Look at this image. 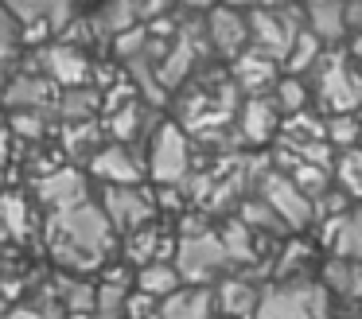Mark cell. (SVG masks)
Returning <instances> with one entry per match:
<instances>
[{
	"label": "cell",
	"mask_w": 362,
	"mask_h": 319,
	"mask_svg": "<svg viewBox=\"0 0 362 319\" xmlns=\"http://www.w3.org/2000/svg\"><path fill=\"white\" fill-rule=\"evenodd\" d=\"M113 226L105 218L102 202H82L74 210H59L47 218V249L55 265L71 272H90L110 257L113 249Z\"/></svg>",
	"instance_id": "6da1fadb"
},
{
	"label": "cell",
	"mask_w": 362,
	"mask_h": 319,
	"mask_svg": "<svg viewBox=\"0 0 362 319\" xmlns=\"http://www.w3.org/2000/svg\"><path fill=\"white\" fill-rule=\"evenodd\" d=\"M312 93L331 117H354V109H362V74L354 66L351 51H323V59L312 66Z\"/></svg>",
	"instance_id": "7a4b0ae2"
},
{
	"label": "cell",
	"mask_w": 362,
	"mask_h": 319,
	"mask_svg": "<svg viewBox=\"0 0 362 319\" xmlns=\"http://www.w3.org/2000/svg\"><path fill=\"white\" fill-rule=\"evenodd\" d=\"M331 292L320 280H281L265 288L253 319H327Z\"/></svg>",
	"instance_id": "3957f363"
},
{
	"label": "cell",
	"mask_w": 362,
	"mask_h": 319,
	"mask_svg": "<svg viewBox=\"0 0 362 319\" xmlns=\"http://www.w3.org/2000/svg\"><path fill=\"white\" fill-rule=\"evenodd\" d=\"M250 47L273 62H288L292 43L304 31V8H250Z\"/></svg>",
	"instance_id": "277c9868"
},
{
	"label": "cell",
	"mask_w": 362,
	"mask_h": 319,
	"mask_svg": "<svg viewBox=\"0 0 362 319\" xmlns=\"http://www.w3.org/2000/svg\"><path fill=\"white\" fill-rule=\"evenodd\" d=\"M175 269L183 277V288H206L222 269H230L226 245L218 233H195V238L175 241Z\"/></svg>",
	"instance_id": "5b68a950"
},
{
	"label": "cell",
	"mask_w": 362,
	"mask_h": 319,
	"mask_svg": "<svg viewBox=\"0 0 362 319\" xmlns=\"http://www.w3.org/2000/svg\"><path fill=\"white\" fill-rule=\"evenodd\" d=\"M191 168V152H187V137L180 124H160L148 140V175L160 187H180L187 179Z\"/></svg>",
	"instance_id": "8992f818"
},
{
	"label": "cell",
	"mask_w": 362,
	"mask_h": 319,
	"mask_svg": "<svg viewBox=\"0 0 362 319\" xmlns=\"http://www.w3.org/2000/svg\"><path fill=\"white\" fill-rule=\"evenodd\" d=\"M257 199L269 202L273 214L281 218L288 230H304V226L315 222V207L296 191V183H292L284 171H273V168L261 171V175H257Z\"/></svg>",
	"instance_id": "52a82bcc"
},
{
	"label": "cell",
	"mask_w": 362,
	"mask_h": 319,
	"mask_svg": "<svg viewBox=\"0 0 362 319\" xmlns=\"http://www.w3.org/2000/svg\"><path fill=\"white\" fill-rule=\"evenodd\" d=\"M102 210H105L113 230L133 238L136 230H144V226L156 218V199H152L144 187H105Z\"/></svg>",
	"instance_id": "ba28073f"
},
{
	"label": "cell",
	"mask_w": 362,
	"mask_h": 319,
	"mask_svg": "<svg viewBox=\"0 0 362 319\" xmlns=\"http://www.w3.org/2000/svg\"><path fill=\"white\" fill-rule=\"evenodd\" d=\"M35 199H40L51 214L74 210V207H82V202H90V183L78 168H55L35 183Z\"/></svg>",
	"instance_id": "9c48e42d"
},
{
	"label": "cell",
	"mask_w": 362,
	"mask_h": 319,
	"mask_svg": "<svg viewBox=\"0 0 362 319\" xmlns=\"http://www.w3.org/2000/svg\"><path fill=\"white\" fill-rule=\"evenodd\" d=\"M206 39L203 31L195 28V23H183L180 31H175L172 47H164V62H160V86H180L183 78L195 70V62L203 59L199 51H206Z\"/></svg>",
	"instance_id": "30bf717a"
},
{
	"label": "cell",
	"mask_w": 362,
	"mask_h": 319,
	"mask_svg": "<svg viewBox=\"0 0 362 319\" xmlns=\"http://www.w3.org/2000/svg\"><path fill=\"white\" fill-rule=\"evenodd\" d=\"M206 43H211V51L226 54V59H242L250 51V20H245V12L214 8L206 16Z\"/></svg>",
	"instance_id": "8fae6325"
},
{
	"label": "cell",
	"mask_w": 362,
	"mask_h": 319,
	"mask_svg": "<svg viewBox=\"0 0 362 319\" xmlns=\"http://www.w3.org/2000/svg\"><path fill=\"white\" fill-rule=\"evenodd\" d=\"M40 70L55 86H63V90H78V86L90 82V59H86V51L66 47V43L43 47V51H40Z\"/></svg>",
	"instance_id": "7c38bea8"
},
{
	"label": "cell",
	"mask_w": 362,
	"mask_h": 319,
	"mask_svg": "<svg viewBox=\"0 0 362 319\" xmlns=\"http://www.w3.org/2000/svg\"><path fill=\"white\" fill-rule=\"evenodd\" d=\"M90 171L98 179H105V187H141V175L148 171V163H141L129 144H105L102 152L90 160Z\"/></svg>",
	"instance_id": "4fadbf2b"
},
{
	"label": "cell",
	"mask_w": 362,
	"mask_h": 319,
	"mask_svg": "<svg viewBox=\"0 0 362 319\" xmlns=\"http://www.w3.org/2000/svg\"><path fill=\"white\" fill-rule=\"evenodd\" d=\"M281 124H284V117L269 93L265 98H245L242 109H238V129H242V137L250 144H265L269 137L281 132Z\"/></svg>",
	"instance_id": "5bb4252c"
},
{
	"label": "cell",
	"mask_w": 362,
	"mask_h": 319,
	"mask_svg": "<svg viewBox=\"0 0 362 319\" xmlns=\"http://www.w3.org/2000/svg\"><path fill=\"white\" fill-rule=\"evenodd\" d=\"M4 101H8L16 113H28V109H55L59 98H55V82H51L43 70H32V74L8 78Z\"/></svg>",
	"instance_id": "9a60e30c"
},
{
	"label": "cell",
	"mask_w": 362,
	"mask_h": 319,
	"mask_svg": "<svg viewBox=\"0 0 362 319\" xmlns=\"http://www.w3.org/2000/svg\"><path fill=\"white\" fill-rule=\"evenodd\" d=\"M304 28L312 31L320 43H343L351 35V8L335 4V0H323V4H308L304 8Z\"/></svg>",
	"instance_id": "2e32d148"
},
{
	"label": "cell",
	"mask_w": 362,
	"mask_h": 319,
	"mask_svg": "<svg viewBox=\"0 0 362 319\" xmlns=\"http://www.w3.org/2000/svg\"><path fill=\"white\" fill-rule=\"evenodd\" d=\"M281 62L265 59L261 51H245L242 59H234V86H242L250 98H265V90H276V82H281Z\"/></svg>",
	"instance_id": "e0dca14e"
},
{
	"label": "cell",
	"mask_w": 362,
	"mask_h": 319,
	"mask_svg": "<svg viewBox=\"0 0 362 319\" xmlns=\"http://www.w3.org/2000/svg\"><path fill=\"white\" fill-rule=\"evenodd\" d=\"M218 303H214L211 288H180L175 296L156 303V315L152 319H214Z\"/></svg>",
	"instance_id": "ac0fdd59"
},
{
	"label": "cell",
	"mask_w": 362,
	"mask_h": 319,
	"mask_svg": "<svg viewBox=\"0 0 362 319\" xmlns=\"http://www.w3.org/2000/svg\"><path fill=\"white\" fill-rule=\"evenodd\" d=\"M214 303L226 319H253L257 315V303H261V292L250 284L245 277H226L214 292Z\"/></svg>",
	"instance_id": "d6986e66"
},
{
	"label": "cell",
	"mask_w": 362,
	"mask_h": 319,
	"mask_svg": "<svg viewBox=\"0 0 362 319\" xmlns=\"http://www.w3.org/2000/svg\"><path fill=\"white\" fill-rule=\"evenodd\" d=\"M276 160H281V171L292 179V183H296V191L304 195V199L312 202V207H315V202H320L327 191H335V187H331V168L300 163V160H288V156H276Z\"/></svg>",
	"instance_id": "ffe728a7"
},
{
	"label": "cell",
	"mask_w": 362,
	"mask_h": 319,
	"mask_svg": "<svg viewBox=\"0 0 362 319\" xmlns=\"http://www.w3.org/2000/svg\"><path fill=\"white\" fill-rule=\"evenodd\" d=\"M323 288L339 300H351L358 303L362 300V265L358 261H346V257H331L323 265Z\"/></svg>",
	"instance_id": "44dd1931"
},
{
	"label": "cell",
	"mask_w": 362,
	"mask_h": 319,
	"mask_svg": "<svg viewBox=\"0 0 362 319\" xmlns=\"http://www.w3.org/2000/svg\"><path fill=\"white\" fill-rule=\"evenodd\" d=\"M183 288V277L175 269V261H156V265H144L136 269V292L152 296V300H168Z\"/></svg>",
	"instance_id": "7402d4cb"
},
{
	"label": "cell",
	"mask_w": 362,
	"mask_h": 319,
	"mask_svg": "<svg viewBox=\"0 0 362 319\" xmlns=\"http://www.w3.org/2000/svg\"><path fill=\"white\" fill-rule=\"evenodd\" d=\"M59 117H63L66 124H86L94 121V113L102 109V93L94 90V86H78V90H63L55 101Z\"/></svg>",
	"instance_id": "603a6c76"
},
{
	"label": "cell",
	"mask_w": 362,
	"mask_h": 319,
	"mask_svg": "<svg viewBox=\"0 0 362 319\" xmlns=\"http://www.w3.org/2000/svg\"><path fill=\"white\" fill-rule=\"evenodd\" d=\"M222 245H226V257H230V265H253L261 257V245H257V233L250 230V226L242 222V218H234V222H226L222 226Z\"/></svg>",
	"instance_id": "cb8c5ba5"
},
{
	"label": "cell",
	"mask_w": 362,
	"mask_h": 319,
	"mask_svg": "<svg viewBox=\"0 0 362 319\" xmlns=\"http://www.w3.org/2000/svg\"><path fill=\"white\" fill-rule=\"evenodd\" d=\"M0 230L8 233V241H24L32 233V207L24 195H0Z\"/></svg>",
	"instance_id": "d4e9b609"
},
{
	"label": "cell",
	"mask_w": 362,
	"mask_h": 319,
	"mask_svg": "<svg viewBox=\"0 0 362 319\" xmlns=\"http://www.w3.org/2000/svg\"><path fill=\"white\" fill-rule=\"evenodd\" d=\"M148 117H152L148 105H141V101H129L125 109L110 113V132L117 137V144H129V140H136V137H144V132H148V124H152Z\"/></svg>",
	"instance_id": "484cf974"
},
{
	"label": "cell",
	"mask_w": 362,
	"mask_h": 319,
	"mask_svg": "<svg viewBox=\"0 0 362 319\" xmlns=\"http://www.w3.org/2000/svg\"><path fill=\"white\" fill-rule=\"evenodd\" d=\"M327 238H331L335 257H346V261H358L362 265V207L351 210V214H346L343 222L327 233Z\"/></svg>",
	"instance_id": "4316f807"
},
{
	"label": "cell",
	"mask_w": 362,
	"mask_h": 319,
	"mask_svg": "<svg viewBox=\"0 0 362 319\" xmlns=\"http://www.w3.org/2000/svg\"><path fill=\"white\" fill-rule=\"evenodd\" d=\"M125 257L129 261H136L144 269V265H156L168 257V238L160 230H152V226H144V230H136L133 238H129L125 245Z\"/></svg>",
	"instance_id": "83f0119b"
},
{
	"label": "cell",
	"mask_w": 362,
	"mask_h": 319,
	"mask_svg": "<svg viewBox=\"0 0 362 319\" xmlns=\"http://www.w3.org/2000/svg\"><path fill=\"white\" fill-rule=\"evenodd\" d=\"M331 179H335V187L346 199H362V148L339 152L335 168H331Z\"/></svg>",
	"instance_id": "f1b7e54d"
},
{
	"label": "cell",
	"mask_w": 362,
	"mask_h": 319,
	"mask_svg": "<svg viewBox=\"0 0 362 319\" xmlns=\"http://www.w3.org/2000/svg\"><path fill=\"white\" fill-rule=\"evenodd\" d=\"M238 218H242V222L250 226L257 238H261V233H269V230H273V233H288V226H284L281 218L273 214V207H269V202H261V199H245L242 202V214H238Z\"/></svg>",
	"instance_id": "f546056e"
},
{
	"label": "cell",
	"mask_w": 362,
	"mask_h": 319,
	"mask_svg": "<svg viewBox=\"0 0 362 319\" xmlns=\"http://www.w3.org/2000/svg\"><path fill=\"white\" fill-rule=\"evenodd\" d=\"M273 101H276V109H281V117H296V113H304V105H308V86H304V78H281L276 82V90H273Z\"/></svg>",
	"instance_id": "4dcf8cb0"
},
{
	"label": "cell",
	"mask_w": 362,
	"mask_h": 319,
	"mask_svg": "<svg viewBox=\"0 0 362 319\" xmlns=\"http://www.w3.org/2000/svg\"><path fill=\"white\" fill-rule=\"evenodd\" d=\"M308 261H312V245L308 241H288L276 261V277L281 280H308Z\"/></svg>",
	"instance_id": "1f68e13d"
},
{
	"label": "cell",
	"mask_w": 362,
	"mask_h": 319,
	"mask_svg": "<svg viewBox=\"0 0 362 319\" xmlns=\"http://www.w3.org/2000/svg\"><path fill=\"white\" fill-rule=\"evenodd\" d=\"M362 140V121L358 117H327V144L339 152H351Z\"/></svg>",
	"instance_id": "d6a6232c"
},
{
	"label": "cell",
	"mask_w": 362,
	"mask_h": 319,
	"mask_svg": "<svg viewBox=\"0 0 362 319\" xmlns=\"http://www.w3.org/2000/svg\"><path fill=\"white\" fill-rule=\"evenodd\" d=\"M47 113H51V109H28V113H12V121H8L12 137H28V140L43 137V132H47Z\"/></svg>",
	"instance_id": "836d02e7"
},
{
	"label": "cell",
	"mask_w": 362,
	"mask_h": 319,
	"mask_svg": "<svg viewBox=\"0 0 362 319\" xmlns=\"http://www.w3.org/2000/svg\"><path fill=\"white\" fill-rule=\"evenodd\" d=\"M98 121H86V124H71V132H66V152H90V160H94L102 148H98Z\"/></svg>",
	"instance_id": "e575fe53"
},
{
	"label": "cell",
	"mask_w": 362,
	"mask_h": 319,
	"mask_svg": "<svg viewBox=\"0 0 362 319\" xmlns=\"http://www.w3.org/2000/svg\"><path fill=\"white\" fill-rule=\"evenodd\" d=\"M20 43H24V28H20V20L12 16L8 4H0V51L12 59L20 51Z\"/></svg>",
	"instance_id": "d590c367"
},
{
	"label": "cell",
	"mask_w": 362,
	"mask_h": 319,
	"mask_svg": "<svg viewBox=\"0 0 362 319\" xmlns=\"http://www.w3.org/2000/svg\"><path fill=\"white\" fill-rule=\"evenodd\" d=\"M0 319H63L55 311V296L51 300H32V303H12Z\"/></svg>",
	"instance_id": "8d00e7d4"
},
{
	"label": "cell",
	"mask_w": 362,
	"mask_h": 319,
	"mask_svg": "<svg viewBox=\"0 0 362 319\" xmlns=\"http://www.w3.org/2000/svg\"><path fill=\"white\" fill-rule=\"evenodd\" d=\"M346 8H351V31L362 35V0H354V4H346Z\"/></svg>",
	"instance_id": "74e56055"
},
{
	"label": "cell",
	"mask_w": 362,
	"mask_h": 319,
	"mask_svg": "<svg viewBox=\"0 0 362 319\" xmlns=\"http://www.w3.org/2000/svg\"><path fill=\"white\" fill-rule=\"evenodd\" d=\"M351 59H354V66H358V74H362V35L351 39Z\"/></svg>",
	"instance_id": "f35d334b"
},
{
	"label": "cell",
	"mask_w": 362,
	"mask_h": 319,
	"mask_svg": "<svg viewBox=\"0 0 362 319\" xmlns=\"http://www.w3.org/2000/svg\"><path fill=\"white\" fill-rule=\"evenodd\" d=\"M0 272H4V261H0Z\"/></svg>",
	"instance_id": "ab89813d"
}]
</instances>
